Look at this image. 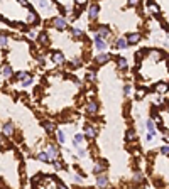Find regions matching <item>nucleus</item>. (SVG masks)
<instances>
[{"label": "nucleus", "instance_id": "nucleus-1", "mask_svg": "<svg viewBox=\"0 0 169 189\" xmlns=\"http://www.w3.org/2000/svg\"><path fill=\"white\" fill-rule=\"evenodd\" d=\"M51 24H53V27L58 29V30H64L68 27V20L64 17H54L51 20Z\"/></svg>", "mask_w": 169, "mask_h": 189}, {"label": "nucleus", "instance_id": "nucleus-2", "mask_svg": "<svg viewBox=\"0 0 169 189\" xmlns=\"http://www.w3.org/2000/svg\"><path fill=\"white\" fill-rule=\"evenodd\" d=\"M98 14H100V7H98V4H91L88 9V19L90 20H95V19L98 17Z\"/></svg>", "mask_w": 169, "mask_h": 189}, {"label": "nucleus", "instance_id": "nucleus-3", "mask_svg": "<svg viewBox=\"0 0 169 189\" xmlns=\"http://www.w3.org/2000/svg\"><path fill=\"white\" fill-rule=\"evenodd\" d=\"M93 41H95V47H97L98 51H105V49H107V42L103 41V37H101L100 34L95 36V37H93Z\"/></svg>", "mask_w": 169, "mask_h": 189}, {"label": "nucleus", "instance_id": "nucleus-4", "mask_svg": "<svg viewBox=\"0 0 169 189\" xmlns=\"http://www.w3.org/2000/svg\"><path fill=\"white\" fill-rule=\"evenodd\" d=\"M95 61H97V64H107V63L110 61V54H108V52L100 51L97 54V57H95Z\"/></svg>", "mask_w": 169, "mask_h": 189}, {"label": "nucleus", "instance_id": "nucleus-5", "mask_svg": "<svg viewBox=\"0 0 169 189\" xmlns=\"http://www.w3.org/2000/svg\"><path fill=\"white\" fill-rule=\"evenodd\" d=\"M53 61H54V64H58V66H63L64 63H66V59H64V54H63V52H59V51H54V52H53Z\"/></svg>", "mask_w": 169, "mask_h": 189}, {"label": "nucleus", "instance_id": "nucleus-6", "mask_svg": "<svg viewBox=\"0 0 169 189\" xmlns=\"http://www.w3.org/2000/svg\"><path fill=\"white\" fill-rule=\"evenodd\" d=\"M84 110H86V113H88V115H95V113L98 112V103L91 100V101H88V103H86Z\"/></svg>", "mask_w": 169, "mask_h": 189}, {"label": "nucleus", "instance_id": "nucleus-7", "mask_svg": "<svg viewBox=\"0 0 169 189\" xmlns=\"http://www.w3.org/2000/svg\"><path fill=\"white\" fill-rule=\"evenodd\" d=\"M97 129H95V127H91V125H88V123H86V125H84V137H86V138H95V137H97Z\"/></svg>", "mask_w": 169, "mask_h": 189}, {"label": "nucleus", "instance_id": "nucleus-8", "mask_svg": "<svg viewBox=\"0 0 169 189\" xmlns=\"http://www.w3.org/2000/svg\"><path fill=\"white\" fill-rule=\"evenodd\" d=\"M107 169V162L105 160H97V164H95V167H93V174H101V172Z\"/></svg>", "mask_w": 169, "mask_h": 189}, {"label": "nucleus", "instance_id": "nucleus-9", "mask_svg": "<svg viewBox=\"0 0 169 189\" xmlns=\"http://www.w3.org/2000/svg\"><path fill=\"white\" fill-rule=\"evenodd\" d=\"M149 56H151L152 59L159 61V59H162V57H166V52L159 51V49H151V51H149Z\"/></svg>", "mask_w": 169, "mask_h": 189}, {"label": "nucleus", "instance_id": "nucleus-10", "mask_svg": "<svg viewBox=\"0 0 169 189\" xmlns=\"http://www.w3.org/2000/svg\"><path fill=\"white\" fill-rule=\"evenodd\" d=\"M142 39V36L139 34V32H130V34H127V41H129V44H137Z\"/></svg>", "mask_w": 169, "mask_h": 189}, {"label": "nucleus", "instance_id": "nucleus-11", "mask_svg": "<svg viewBox=\"0 0 169 189\" xmlns=\"http://www.w3.org/2000/svg\"><path fill=\"white\" fill-rule=\"evenodd\" d=\"M154 90H156V93H159V94H164V93H167V90H169V85H167V83H157V85L154 86Z\"/></svg>", "mask_w": 169, "mask_h": 189}, {"label": "nucleus", "instance_id": "nucleus-12", "mask_svg": "<svg viewBox=\"0 0 169 189\" xmlns=\"http://www.w3.org/2000/svg\"><path fill=\"white\" fill-rule=\"evenodd\" d=\"M97 186L98 187H107L108 186V179H107L105 174H98L97 176Z\"/></svg>", "mask_w": 169, "mask_h": 189}, {"label": "nucleus", "instance_id": "nucleus-13", "mask_svg": "<svg viewBox=\"0 0 169 189\" xmlns=\"http://www.w3.org/2000/svg\"><path fill=\"white\" fill-rule=\"evenodd\" d=\"M47 154L51 155V159H58V155H59V149H58V145L51 144V145L47 147Z\"/></svg>", "mask_w": 169, "mask_h": 189}, {"label": "nucleus", "instance_id": "nucleus-14", "mask_svg": "<svg viewBox=\"0 0 169 189\" xmlns=\"http://www.w3.org/2000/svg\"><path fill=\"white\" fill-rule=\"evenodd\" d=\"M2 74H4V78H7V79H10V78H14V71H12V66H8V64H4V68H2Z\"/></svg>", "mask_w": 169, "mask_h": 189}, {"label": "nucleus", "instance_id": "nucleus-15", "mask_svg": "<svg viewBox=\"0 0 169 189\" xmlns=\"http://www.w3.org/2000/svg\"><path fill=\"white\" fill-rule=\"evenodd\" d=\"M42 127H44V130H46L47 133H53L56 130V125L53 123L51 120H44V122H42Z\"/></svg>", "mask_w": 169, "mask_h": 189}, {"label": "nucleus", "instance_id": "nucleus-16", "mask_svg": "<svg viewBox=\"0 0 169 189\" xmlns=\"http://www.w3.org/2000/svg\"><path fill=\"white\" fill-rule=\"evenodd\" d=\"M97 32H98V34H100L103 39H108V37H110V29H108L107 26H100V27L97 29Z\"/></svg>", "mask_w": 169, "mask_h": 189}, {"label": "nucleus", "instance_id": "nucleus-17", "mask_svg": "<svg viewBox=\"0 0 169 189\" xmlns=\"http://www.w3.org/2000/svg\"><path fill=\"white\" fill-rule=\"evenodd\" d=\"M36 159H37L39 162H51V160H53V159H51V155L47 154V152H39V154L36 155Z\"/></svg>", "mask_w": 169, "mask_h": 189}, {"label": "nucleus", "instance_id": "nucleus-18", "mask_svg": "<svg viewBox=\"0 0 169 189\" xmlns=\"http://www.w3.org/2000/svg\"><path fill=\"white\" fill-rule=\"evenodd\" d=\"M129 46V41H127V37H120L115 41V47L117 49H125V47Z\"/></svg>", "mask_w": 169, "mask_h": 189}, {"label": "nucleus", "instance_id": "nucleus-19", "mask_svg": "<svg viewBox=\"0 0 169 189\" xmlns=\"http://www.w3.org/2000/svg\"><path fill=\"white\" fill-rule=\"evenodd\" d=\"M2 132H4V135H14V123H4V127H2Z\"/></svg>", "mask_w": 169, "mask_h": 189}, {"label": "nucleus", "instance_id": "nucleus-20", "mask_svg": "<svg viewBox=\"0 0 169 189\" xmlns=\"http://www.w3.org/2000/svg\"><path fill=\"white\" fill-rule=\"evenodd\" d=\"M39 39V44H42V46H47L49 44V36H47V32H41V34L37 36Z\"/></svg>", "mask_w": 169, "mask_h": 189}, {"label": "nucleus", "instance_id": "nucleus-21", "mask_svg": "<svg viewBox=\"0 0 169 189\" xmlns=\"http://www.w3.org/2000/svg\"><path fill=\"white\" fill-rule=\"evenodd\" d=\"M29 76H30V74L27 73V71H19V73L14 74V79H17V81H21V79H22V81H24V79H27Z\"/></svg>", "mask_w": 169, "mask_h": 189}, {"label": "nucleus", "instance_id": "nucleus-22", "mask_svg": "<svg viewBox=\"0 0 169 189\" xmlns=\"http://www.w3.org/2000/svg\"><path fill=\"white\" fill-rule=\"evenodd\" d=\"M147 9H149V12L151 14H154V15H157V14H159V7H157L156 4H154V2H149V5H147Z\"/></svg>", "mask_w": 169, "mask_h": 189}, {"label": "nucleus", "instance_id": "nucleus-23", "mask_svg": "<svg viewBox=\"0 0 169 189\" xmlns=\"http://www.w3.org/2000/svg\"><path fill=\"white\" fill-rule=\"evenodd\" d=\"M84 138H86V137H84L83 133H75V140H73V144H75V147H78V145H80V144H81V142L84 140Z\"/></svg>", "mask_w": 169, "mask_h": 189}, {"label": "nucleus", "instance_id": "nucleus-24", "mask_svg": "<svg viewBox=\"0 0 169 189\" xmlns=\"http://www.w3.org/2000/svg\"><path fill=\"white\" fill-rule=\"evenodd\" d=\"M145 127H147L149 132H152L154 135H156V125H154V118H151V120L145 122Z\"/></svg>", "mask_w": 169, "mask_h": 189}, {"label": "nucleus", "instance_id": "nucleus-25", "mask_svg": "<svg viewBox=\"0 0 169 189\" xmlns=\"http://www.w3.org/2000/svg\"><path fill=\"white\" fill-rule=\"evenodd\" d=\"M135 138H137V135H135V132H134V130H127L125 140H127V142H134Z\"/></svg>", "mask_w": 169, "mask_h": 189}, {"label": "nucleus", "instance_id": "nucleus-26", "mask_svg": "<svg viewBox=\"0 0 169 189\" xmlns=\"http://www.w3.org/2000/svg\"><path fill=\"white\" fill-rule=\"evenodd\" d=\"M117 66L120 69H125L127 68V59L125 57H117Z\"/></svg>", "mask_w": 169, "mask_h": 189}, {"label": "nucleus", "instance_id": "nucleus-27", "mask_svg": "<svg viewBox=\"0 0 169 189\" xmlns=\"http://www.w3.org/2000/svg\"><path fill=\"white\" fill-rule=\"evenodd\" d=\"M84 78H86L88 81H95L97 74H95V71H93V69H88V71H86V74H84Z\"/></svg>", "mask_w": 169, "mask_h": 189}, {"label": "nucleus", "instance_id": "nucleus-28", "mask_svg": "<svg viewBox=\"0 0 169 189\" xmlns=\"http://www.w3.org/2000/svg\"><path fill=\"white\" fill-rule=\"evenodd\" d=\"M56 140H58L59 144H64L66 137H64V132H63V130H59V132H56Z\"/></svg>", "mask_w": 169, "mask_h": 189}, {"label": "nucleus", "instance_id": "nucleus-29", "mask_svg": "<svg viewBox=\"0 0 169 189\" xmlns=\"http://www.w3.org/2000/svg\"><path fill=\"white\" fill-rule=\"evenodd\" d=\"M71 34H73V37H76V39H81V37H83V30H80V29H75V27H73V29H71Z\"/></svg>", "mask_w": 169, "mask_h": 189}, {"label": "nucleus", "instance_id": "nucleus-30", "mask_svg": "<svg viewBox=\"0 0 169 189\" xmlns=\"http://www.w3.org/2000/svg\"><path fill=\"white\" fill-rule=\"evenodd\" d=\"M142 181H144V176L140 174V172H135V176H134V182H135V184H140Z\"/></svg>", "mask_w": 169, "mask_h": 189}, {"label": "nucleus", "instance_id": "nucleus-31", "mask_svg": "<svg viewBox=\"0 0 169 189\" xmlns=\"http://www.w3.org/2000/svg\"><path fill=\"white\" fill-rule=\"evenodd\" d=\"M69 66H71V68H81V59H78V57L73 59L71 63H69Z\"/></svg>", "mask_w": 169, "mask_h": 189}, {"label": "nucleus", "instance_id": "nucleus-32", "mask_svg": "<svg viewBox=\"0 0 169 189\" xmlns=\"http://www.w3.org/2000/svg\"><path fill=\"white\" fill-rule=\"evenodd\" d=\"M144 96H145V90H137L135 91V98L137 100H142Z\"/></svg>", "mask_w": 169, "mask_h": 189}, {"label": "nucleus", "instance_id": "nucleus-33", "mask_svg": "<svg viewBox=\"0 0 169 189\" xmlns=\"http://www.w3.org/2000/svg\"><path fill=\"white\" fill-rule=\"evenodd\" d=\"M32 81H34V78H32V76H29L27 79H24V81H22V86H24V88H27V86L32 85Z\"/></svg>", "mask_w": 169, "mask_h": 189}, {"label": "nucleus", "instance_id": "nucleus-34", "mask_svg": "<svg viewBox=\"0 0 169 189\" xmlns=\"http://www.w3.org/2000/svg\"><path fill=\"white\" fill-rule=\"evenodd\" d=\"M127 4L130 7H137V5H140V0H127Z\"/></svg>", "mask_w": 169, "mask_h": 189}, {"label": "nucleus", "instance_id": "nucleus-35", "mask_svg": "<svg viewBox=\"0 0 169 189\" xmlns=\"http://www.w3.org/2000/svg\"><path fill=\"white\" fill-rule=\"evenodd\" d=\"M152 118L156 122H161V116H159V113L156 112V108H152Z\"/></svg>", "mask_w": 169, "mask_h": 189}, {"label": "nucleus", "instance_id": "nucleus-36", "mask_svg": "<svg viewBox=\"0 0 169 189\" xmlns=\"http://www.w3.org/2000/svg\"><path fill=\"white\" fill-rule=\"evenodd\" d=\"M0 44H2V49H5V47H7L8 41H7V37H5V36H2V39H0Z\"/></svg>", "mask_w": 169, "mask_h": 189}, {"label": "nucleus", "instance_id": "nucleus-37", "mask_svg": "<svg viewBox=\"0 0 169 189\" xmlns=\"http://www.w3.org/2000/svg\"><path fill=\"white\" fill-rule=\"evenodd\" d=\"M53 162H54V167L58 169V171H59V169H63V162H59L58 159H53Z\"/></svg>", "mask_w": 169, "mask_h": 189}, {"label": "nucleus", "instance_id": "nucleus-38", "mask_svg": "<svg viewBox=\"0 0 169 189\" xmlns=\"http://www.w3.org/2000/svg\"><path fill=\"white\" fill-rule=\"evenodd\" d=\"M161 154L169 155V145H162V147H161Z\"/></svg>", "mask_w": 169, "mask_h": 189}, {"label": "nucleus", "instance_id": "nucleus-39", "mask_svg": "<svg viewBox=\"0 0 169 189\" xmlns=\"http://www.w3.org/2000/svg\"><path fill=\"white\" fill-rule=\"evenodd\" d=\"M123 93H125L127 96H129V94L132 93V88H130V85H125V86H123Z\"/></svg>", "mask_w": 169, "mask_h": 189}, {"label": "nucleus", "instance_id": "nucleus-40", "mask_svg": "<svg viewBox=\"0 0 169 189\" xmlns=\"http://www.w3.org/2000/svg\"><path fill=\"white\" fill-rule=\"evenodd\" d=\"M75 4L78 5V7H83V5L88 4V0H75Z\"/></svg>", "mask_w": 169, "mask_h": 189}, {"label": "nucleus", "instance_id": "nucleus-41", "mask_svg": "<svg viewBox=\"0 0 169 189\" xmlns=\"http://www.w3.org/2000/svg\"><path fill=\"white\" fill-rule=\"evenodd\" d=\"M75 171H76V172H78V174H80V176L86 177V174H84V172H83V171H81V169H80V167H78V166H75Z\"/></svg>", "mask_w": 169, "mask_h": 189}, {"label": "nucleus", "instance_id": "nucleus-42", "mask_svg": "<svg viewBox=\"0 0 169 189\" xmlns=\"http://www.w3.org/2000/svg\"><path fill=\"white\" fill-rule=\"evenodd\" d=\"M78 155H80V157H84V155H86V150H84V149H80V150H78Z\"/></svg>", "mask_w": 169, "mask_h": 189}, {"label": "nucleus", "instance_id": "nucleus-43", "mask_svg": "<svg viewBox=\"0 0 169 189\" xmlns=\"http://www.w3.org/2000/svg\"><path fill=\"white\" fill-rule=\"evenodd\" d=\"M71 10H73L71 7H66V9H64V14H71Z\"/></svg>", "mask_w": 169, "mask_h": 189}, {"label": "nucleus", "instance_id": "nucleus-44", "mask_svg": "<svg viewBox=\"0 0 169 189\" xmlns=\"http://www.w3.org/2000/svg\"><path fill=\"white\" fill-rule=\"evenodd\" d=\"M29 37H36V32H34V30H29Z\"/></svg>", "mask_w": 169, "mask_h": 189}, {"label": "nucleus", "instance_id": "nucleus-45", "mask_svg": "<svg viewBox=\"0 0 169 189\" xmlns=\"http://www.w3.org/2000/svg\"><path fill=\"white\" fill-rule=\"evenodd\" d=\"M167 71H169V59H167Z\"/></svg>", "mask_w": 169, "mask_h": 189}]
</instances>
